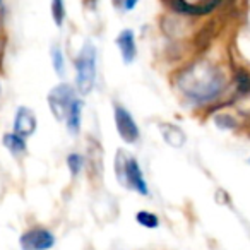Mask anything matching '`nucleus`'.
<instances>
[{
  "label": "nucleus",
  "mask_w": 250,
  "mask_h": 250,
  "mask_svg": "<svg viewBox=\"0 0 250 250\" xmlns=\"http://www.w3.org/2000/svg\"><path fill=\"white\" fill-rule=\"evenodd\" d=\"M52 59H53V69H55V72L59 76H63V55L59 46H53L52 48Z\"/></svg>",
  "instance_id": "obj_14"
},
{
  "label": "nucleus",
  "mask_w": 250,
  "mask_h": 250,
  "mask_svg": "<svg viewBox=\"0 0 250 250\" xmlns=\"http://www.w3.org/2000/svg\"><path fill=\"white\" fill-rule=\"evenodd\" d=\"M136 219L139 225L146 226V228H156L160 225V219L153 214V212H147V211H139L136 214Z\"/></svg>",
  "instance_id": "obj_12"
},
{
  "label": "nucleus",
  "mask_w": 250,
  "mask_h": 250,
  "mask_svg": "<svg viewBox=\"0 0 250 250\" xmlns=\"http://www.w3.org/2000/svg\"><path fill=\"white\" fill-rule=\"evenodd\" d=\"M36 129V118L29 108L21 106L16 113V120H14V132L21 137H28L35 132Z\"/></svg>",
  "instance_id": "obj_7"
},
{
  "label": "nucleus",
  "mask_w": 250,
  "mask_h": 250,
  "mask_svg": "<svg viewBox=\"0 0 250 250\" xmlns=\"http://www.w3.org/2000/svg\"><path fill=\"white\" fill-rule=\"evenodd\" d=\"M115 124L120 137L125 143H136L139 139V129L130 113L124 106H115Z\"/></svg>",
  "instance_id": "obj_5"
},
{
  "label": "nucleus",
  "mask_w": 250,
  "mask_h": 250,
  "mask_svg": "<svg viewBox=\"0 0 250 250\" xmlns=\"http://www.w3.org/2000/svg\"><path fill=\"white\" fill-rule=\"evenodd\" d=\"M67 165H69L72 175H77L81 171V168H83V156H79V154H70V156L67 158Z\"/></svg>",
  "instance_id": "obj_15"
},
{
  "label": "nucleus",
  "mask_w": 250,
  "mask_h": 250,
  "mask_svg": "<svg viewBox=\"0 0 250 250\" xmlns=\"http://www.w3.org/2000/svg\"><path fill=\"white\" fill-rule=\"evenodd\" d=\"M115 2H118V0H115Z\"/></svg>",
  "instance_id": "obj_17"
},
{
  "label": "nucleus",
  "mask_w": 250,
  "mask_h": 250,
  "mask_svg": "<svg viewBox=\"0 0 250 250\" xmlns=\"http://www.w3.org/2000/svg\"><path fill=\"white\" fill-rule=\"evenodd\" d=\"M161 132H163L167 143L171 144V146L178 147V146H182V143H185V136L180 132V129H178V127H175V125H163Z\"/></svg>",
  "instance_id": "obj_11"
},
{
  "label": "nucleus",
  "mask_w": 250,
  "mask_h": 250,
  "mask_svg": "<svg viewBox=\"0 0 250 250\" xmlns=\"http://www.w3.org/2000/svg\"><path fill=\"white\" fill-rule=\"evenodd\" d=\"M137 0H124V9L125 11H132L134 7H136Z\"/></svg>",
  "instance_id": "obj_16"
},
{
  "label": "nucleus",
  "mask_w": 250,
  "mask_h": 250,
  "mask_svg": "<svg viewBox=\"0 0 250 250\" xmlns=\"http://www.w3.org/2000/svg\"><path fill=\"white\" fill-rule=\"evenodd\" d=\"M76 69L77 89L81 94H87L94 84V77H96V48L93 46V43H86L84 48L81 50L76 60Z\"/></svg>",
  "instance_id": "obj_2"
},
{
  "label": "nucleus",
  "mask_w": 250,
  "mask_h": 250,
  "mask_svg": "<svg viewBox=\"0 0 250 250\" xmlns=\"http://www.w3.org/2000/svg\"><path fill=\"white\" fill-rule=\"evenodd\" d=\"M180 86L192 100H212L223 87V77L209 63H199L180 77Z\"/></svg>",
  "instance_id": "obj_1"
},
{
  "label": "nucleus",
  "mask_w": 250,
  "mask_h": 250,
  "mask_svg": "<svg viewBox=\"0 0 250 250\" xmlns=\"http://www.w3.org/2000/svg\"><path fill=\"white\" fill-rule=\"evenodd\" d=\"M74 100H76V93H74V89L69 84H60V86L53 87L50 91L48 104L57 120H63L67 117V111H69Z\"/></svg>",
  "instance_id": "obj_3"
},
{
  "label": "nucleus",
  "mask_w": 250,
  "mask_h": 250,
  "mask_svg": "<svg viewBox=\"0 0 250 250\" xmlns=\"http://www.w3.org/2000/svg\"><path fill=\"white\" fill-rule=\"evenodd\" d=\"M55 238L46 229H31L21 236L22 250H48L53 247Z\"/></svg>",
  "instance_id": "obj_6"
},
{
  "label": "nucleus",
  "mask_w": 250,
  "mask_h": 250,
  "mask_svg": "<svg viewBox=\"0 0 250 250\" xmlns=\"http://www.w3.org/2000/svg\"><path fill=\"white\" fill-rule=\"evenodd\" d=\"M118 173H124L125 175V182L129 185L130 188L137 192L141 195H147V185L146 180L143 177V170L139 168V163H137L134 158H129V160H125L124 165H118Z\"/></svg>",
  "instance_id": "obj_4"
},
{
  "label": "nucleus",
  "mask_w": 250,
  "mask_h": 250,
  "mask_svg": "<svg viewBox=\"0 0 250 250\" xmlns=\"http://www.w3.org/2000/svg\"><path fill=\"white\" fill-rule=\"evenodd\" d=\"M117 45L120 48L122 59L125 63H130L136 59V38H134V31L132 29H124V31L118 35L117 38Z\"/></svg>",
  "instance_id": "obj_8"
},
{
  "label": "nucleus",
  "mask_w": 250,
  "mask_h": 250,
  "mask_svg": "<svg viewBox=\"0 0 250 250\" xmlns=\"http://www.w3.org/2000/svg\"><path fill=\"white\" fill-rule=\"evenodd\" d=\"M81 108H83V101L74 100L69 108V111H67V117H65L69 132L74 134V136L79 134V129H81Z\"/></svg>",
  "instance_id": "obj_9"
},
{
  "label": "nucleus",
  "mask_w": 250,
  "mask_h": 250,
  "mask_svg": "<svg viewBox=\"0 0 250 250\" xmlns=\"http://www.w3.org/2000/svg\"><path fill=\"white\" fill-rule=\"evenodd\" d=\"M4 144L12 154L19 156L26 151V143H24V137L18 136V134H7L4 137Z\"/></svg>",
  "instance_id": "obj_10"
},
{
  "label": "nucleus",
  "mask_w": 250,
  "mask_h": 250,
  "mask_svg": "<svg viewBox=\"0 0 250 250\" xmlns=\"http://www.w3.org/2000/svg\"><path fill=\"white\" fill-rule=\"evenodd\" d=\"M52 16L57 26L63 24L65 19V7H63V0H52Z\"/></svg>",
  "instance_id": "obj_13"
}]
</instances>
